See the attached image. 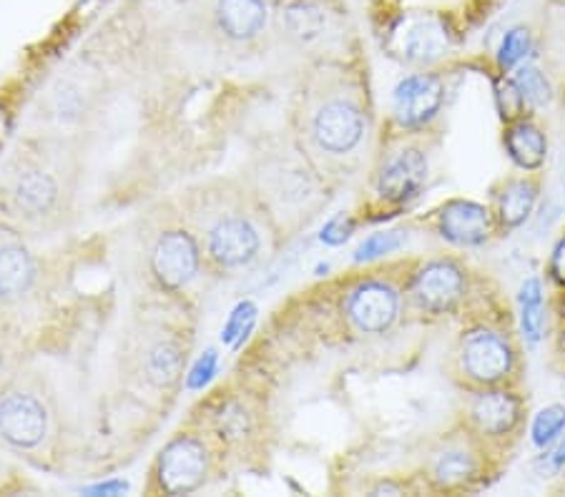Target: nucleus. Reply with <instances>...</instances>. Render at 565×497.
<instances>
[{"mask_svg": "<svg viewBox=\"0 0 565 497\" xmlns=\"http://www.w3.org/2000/svg\"><path fill=\"white\" fill-rule=\"evenodd\" d=\"M291 136L334 188L360 174L375 141V104L358 61L317 58L307 68L291 108Z\"/></svg>", "mask_w": 565, "mask_h": 497, "instance_id": "f257e3e1", "label": "nucleus"}, {"mask_svg": "<svg viewBox=\"0 0 565 497\" xmlns=\"http://www.w3.org/2000/svg\"><path fill=\"white\" fill-rule=\"evenodd\" d=\"M417 257L364 267L322 292L327 339H380L407 322L405 284Z\"/></svg>", "mask_w": 565, "mask_h": 497, "instance_id": "f03ea898", "label": "nucleus"}, {"mask_svg": "<svg viewBox=\"0 0 565 497\" xmlns=\"http://www.w3.org/2000/svg\"><path fill=\"white\" fill-rule=\"evenodd\" d=\"M443 372L458 392L525 387V345L518 334L510 302L472 314L458 324L445 352Z\"/></svg>", "mask_w": 565, "mask_h": 497, "instance_id": "7ed1b4c3", "label": "nucleus"}, {"mask_svg": "<svg viewBox=\"0 0 565 497\" xmlns=\"http://www.w3.org/2000/svg\"><path fill=\"white\" fill-rule=\"evenodd\" d=\"M503 304L508 296L498 279L460 255L417 257L405 284L407 322L417 324L450 320L460 324Z\"/></svg>", "mask_w": 565, "mask_h": 497, "instance_id": "20e7f679", "label": "nucleus"}, {"mask_svg": "<svg viewBox=\"0 0 565 497\" xmlns=\"http://www.w3.org/2000/svg\"><path fill=\"white\" fill-rule=\"evenodd\" d=\"M334 186L299 149L295 136L264 153L254 169V202L279 237L307 229L332 202Z\"/></svg>", "mask_w": 565, "mask_h": 497, "instance_id": "39448f33", "label": "nucleus"}, {"mask_svg": "<svg viewBox=\"0 0 565 497\" xmlns=\"http://www.w3.org/2000/svg\"><path fill=\"white\" fill-rule=\"evenodd\" d=\"M505 467L472 432L452 420L427 440L415 473L427 495H476L493 485Z\"/></svg>", "mask_w": 565, "mask_h": 497, "instance_id": "423d86ee", "label": "nucleus"}, {"mask_svg": "<svg viewBox=\"0 0 565 497\" xmlns=\"http://www.w3.org/2000/svg\"><path fill=\"white\" fill-rule=\"evenodd\" d=\"M194 224L196 239L202 244L209 264L222 271L252 267L264 251L262 226H269L275 231V226L264 216L254 196L247 198L244 206L242 202H232L230 196H224L222 206V194L214 198L204 196V204L196 206Z\"/></svg>", "mask_w": 565, "mask_h": 497, "instance_id": "0eeeda50", "label": "nucleus"}, {"mask_svg": "<svg viewBox=\"0 0 565 497\" xmlns=\"http://www.w3.org/2000/svg\"><path fill=\"white\" fill-rule=\"evenodd\" d=\"M445 129L382 133L380 151L372 164V196L385 209H403L425 192L433 161L443 147Z\"/></svg>", "mask_w": 565, "mask_h": 497, "instance_id": "6e6552de", "label": "nucleus"}, {"mask_svg": "<svg viewBox=\"0 0 565 497\" xmlns=\"http://www.w3.org/2000/svg\"><path fill=\"white\" fill-rule=\"evenodd\" d=\"M452 420L472 432L500 463L508 465L527 435L531 397H527L525 387L458 392Z\"/></svg>", "mask_w": 565, "mask_h": 497, "instance_id": "1a4fd4ad", "label": "nucleus"}, {"mask_svg": "<svg viewBox=\"0 0 565 497\" xmlns=\"http://www.w3.org/2000/svg\"><path fill=\"white\" fill-rule=\"evenodd\" d=\"M460 68L430 66L405 76L392 90V111L387 129L395 131H433L445 129L450 98L458 88Z\"/></svg>", "mask_w": 565, "mask_h": 497, "instance_id": "9d476101", "label": "nucleus"}, {"mask_svg": "<svg viewBox=\"0 0 565 497\" xmlns=\"http://www.w3.org/2000/svg\"><path fill=\"white\" fill-rule=\"evenodd\" d=\"M275 23L297 51H327L330 58L340 56L334 48L348 51L352 35L350 13L340 0H279Z\"/></svg>", "mask_w": 565, "mask_h": 497, "instance_id": "9b49d317", "label": "nucleus"}, {"mask_svg": "<svg viewBox=\"0 0 565 497\" xmlns=\"http://www.w3.org/2000/svg\"><path fill=\"white\" fill-rule=\"evenodd\" d=\"M423 226L430 229L437 239L458 249L486 247L493 239H500L490 206L472 202V198H448L425 216Z\"/></svg>", "mask_w": 565, "mask_h": 497, "instance_id": "f8f14e48", "label": "nucleus"}, {"mask_svg": "<svg viewBox=\"0 0 565 497\" xmlns=\"http://www.w3.org/2000/svg\"><path fill=\"white\" fill-rule=\"evenodd\" d=\"M543 171H523L505 174L488 188V206L493 212L498 237H510L531 219L543 194Z\"/></svg>", "mask_w": 565, "mask_h": 497, "instance_id": "ddd939ff", "label": "nucleus"}, {"mask_svg": "<svg viewBox=\"0 0 565 497\" xmlns=\"http://www.w3.org/2000/svg\"><path fill=\"white\" fill-rule=\"evenodd\" d=\"M204 251L196 234L189 229H167L153 244L149 264L151 274L163 289H184L202 271Z\"/></svg>", "mask_w": 565, "mask_h": 497, "instance_id": "4468645a", "label": "nucleus"}, {"mask_svg": "<svg viewBox=\"0 0 565 497\" xmlns=\"http://www.w3.org/2000/svg\"><path fill=\"white\" fill-rule=\"evenodd\" d=\"M212 455L202 437L179 435L161 450L157 465V480L163 493L189 495L204 485Z\"/></svg>", "mask_w": 565, "mask_h": 497, "instance_id": "2eb2a0df", "label": "nucleus"}, {"mask_svg": "<svg viewBox=\"0 0 565 497\" xmlns=\"http://www.w3.org/2000/svg\"><path fill=\"white\" fill-rule=\"evenodd\" d=\"M45 435H49V410L43 400L23 390L0 395V440L8 447L29 452L41 447Z\"/></svg>", "mask_w": 565, "mask_h": 497, "instance_id": "dca6fc26", "label": "nucleus"}, {"mask_svg": "<svg viewBox=\"0 0 565 497\" xmlns=\"http://www.w3.org/2000/svg\"><path fill=\"white\" fill-rule=\"evenodd\" d=\"M503 147L518 169L543 171L548 159V131L535 114L510 116L503 126Z\"/></svg>", "mask_w": 565, "mask_h": 497, "instance_id": "f3484780", "label": "nucleus"}, {"mask_svg": "<svg viewBox=\"0 0 565 497\" xmlns=\"http://www.w3.org/2000/svg\"><path fill=\"white\" fill-rule=\"evenodd\" d=\"M11 204L25 219H43L58 204V184L41 169H25L11 181Z\"/></svg>", "mask_w": 565, "mask_h": 497, "instance_id": "a211bd4d", "label": "nucleus"}, {"mask_svg": "<svg viewBox=\"0 0 565 497\" xmlns=\"http://www.w3.org/2000/svg\"><path fill=\"white\" fill-rule=\"evenodd\" d=\"M35 279H39V267L31 251L18 241L0 244V304L29 294Z\"/></svg>", "mask_w": 565, "mask_h": 497, "instance_id": "6ab92c4d", "label": "nucleus"}, {"mask_svg": "<svg viewBox=\"0 0 565 497\" xmlns=\"http://www.w3.org/2000/svg\"><path fill=\"white\" fill-rule=\"evenodd\" d=\"M184 369V349L177 339L163 337L151 342L143 352V379L157 390L174 387Z\"/></svg>", "mask_w": 565, "mask_h": 497, "instance_id": "aec40b11", "label": "nucleus"}, {"mask_svg": "<svg viewBox=\"0 0 565 497\" xmlns=\"http://www.w3.org/2000/svg\"><path fill=\"white\" fill-rule=\"evenodd\" d=\"M254 314H257V310H254V304L242 302V304L236 306V310L232 312L230 322H226L222 339H224V342H234V339H244V337H247V332L252 329V324H254Z\"/></svg>", "mask_w": 565, "mask_h": 497, "instance_id": "412c9836", "label": "nucleus"}, {"mask_svg": "<svg viewBox=\"0 0 565 497\" xmlns=\"http://www.w3.org/2000/svg\"><path fill=\"white\" fill-rule=\"evenodd\" d=\"M397 247H399V239L395 231L372 234V237L358 249V261H372L377 257H385V255H390V251H395Z\"/></svg>", "mask_w": 565, "mask_h": 497, "instance_id": "4be33fe9", "label": "nucleus"}, {"mask_svg": "<svg viewBox=\"0 0 565 497\" xmlns=\"http://www.w3.org/2000/svg\"><path fill=\"white\" fill-rule=\"evenodd\" d=\"M216 372V352L206 349L204 357L196 359V365L191 367V372L186 377V387L189 390H202L204 385H209V379Z\"/></svg>", "mask_w": 565, "mask_h": 497, "instance_id": "5701e85b", "label": "nucleus"}, {"mask_svg": "<svg viewBox=\"0 0 565 497\" xmlns=\"http://www.w3.org/2000/svg\"><path fill=\"white\" fill-rule=\"evenodd\" d=\"M523 31H510L508 33V39L503 41V48H500V66L510 68L515 61L523 58V53L527 51V35Z\"/></svg>", "mask_w": 565, "mask_h": 497, "instance_id": "b1692460", "label": "nucleus"}, {"mask_svg": "<svg viewBox=\"0 0 565 497\" xmlns=\"http://www.w3.org/2000/svg\"><path fill=\"white\" fill-rule=\"evenodd\" d=\"M551 418H553V407H551L548 412H543V418L537 420V424H535V437H537V442L555 437V435H558V432L565 428V414H561V418H555V422H553Z\"/></svg>", "mask_w": 565, "mask_h": 497, "instance_id": "393cba45", "label": "nucleus"}, {"mask_svg": "<svg viewBox=\"0 0 565 497\" xmlns=\"http://www.w3.org/2000/svg\"><path fill=\"white\" fill-rule=\"evenodd\" d=\"M527 296H525V327L531 329V337H537V312H541V302H537V296H531V284H527Z\"/></svg>", "mask_w": 565, "mask_h": 497, "instance_id": "a878e982", "label": "nucleus"}, {"mask_svg": "<svg viewBox=\"0 0 565 497\" xmlns=\"http://www.w3.org/2000/svg\"><path fill=\"white\" fill-rule=\"evenodd\" d=\"M90 495H118V493H126V483H104V485H96L88 490Z\"/></svg>", "mask_w": 565, "mask_h": 497, "instance_id": "bb28decb", "label": "nucleus"}, {"mask_svg": "<svg viewBox=\"0 0 565 497\" xmlns=\"http://www.w3.org/2000/svg\"><path fill=\"white\" fill-rule=\"evenodd\" d=\"M6 365H8V347L3 339V322H0V377L6 372Z\"/></svg>", "mask_w": 565, "mask_h": 497, "instance_id": "cd10ccee", "label": "nucleus"}, {"mask_svg": "<svg viewBox=\"0 0 565 497\" xmlns=\"http://www.w3.org/2000/svg\"><path fill=\"white\" fill-rule=\"evenodd\" d=\"M561 111H563V119H565V84L561 88Z\"/></svg>", "mask_w": 565, "mask_h": 497, "instance_id": "c85d7f7f", "label": "nucleus"}, {"mask_svg": "<svg viewBox=\"0 0 565 497\" xmlns=\"http://www.w3.org/2000/svg\"><path fill=\"white\" fill-rule=\"evenodd\" d=\"M551 6H558V8H565V0H551Z\"/></svg>", "mask_w": 565, "mask_h": 497, "instance_id": "c756f323", "label": "nucleus"}]
</instances>
